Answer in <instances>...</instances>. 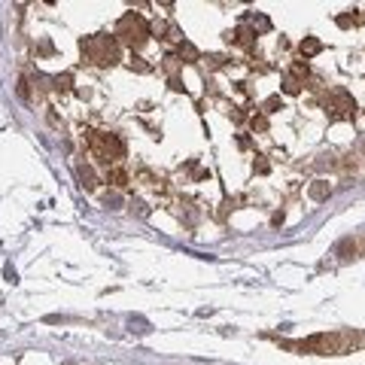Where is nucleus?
<instances>
[{
  "mask_svg": "<svg viewBox=\"0 0 365 365\" xmlns=\"http://www.w3.org/2000/svg\"><path fill=\"white\" fill-rule=\"evenodd\" d=\"M292 350H308V353H323V356H338L347 353L350 347H365V335L359 332H323L314 335L308 341H299V344H286Z\"/></svg>",
  "mask_w": 365,
  "mask_h": 365,
  "instance_id": "nucleus-1",
  "label": "nucleus"
},
{
  "mask_svg": "<svg viewBox=\"0 0 365 365\" xmlns=\"http://www.w3.org/2000/svg\"><path fill=\"white\" fill-rule=\"evenodd\" d=\"M82 55L86 61L97 67H110L119 61V46H116V37H106V34H95V37H86V40L79 43Z\"/></svg>",
  "mask_w": 365,
  "mask_h": 365,
  "instance_id": "nucleus-2",
  "label": "nucleus"
},
{
  "mask_svg": "<svg viewBox=\"0 0 365 365\" xmlns=\"http://www.w3.org/2000/svg\"><path fill=\"white\" fill-rule=\"evenodd\" d=\"M113 37H116V43L128 46V49H140V46L149 40V25H147V19H143V15L125 12L119 19L116 34H113Z\"/></svg>",
  "mask_w": 365,
  "mask_h": 365,
  "instance_id": "nucleus-3",
  "label": "nucleus"
},
{
  "mask_svg": "<svg viewBox=\"0 0 365 365\" xmlns=\"http://www.w3.org/2000/svg\"><path fill=\"white\" fill-rule=\"evenodd\" d=\"M88 147L95 152L97 162L104 165H116L122 156H125V147L116 134H104V131H88Z\"/></svg>",
  "mask_w": 365,
  "mask_h": 365,
  "instance_id": "nucleus-4",
  "label": "nucleus"
},
{
  "mask_svg": "<svg viewBox=\"0 0 365 365\" xmlns=\"http://www.w3.org/2000/svg\"><path fill=\"white\" fill-rule=\"evenodd\" d=\"M329 192H332L329 182H323V180L310 186V198H314V201H326V198H329Z\"/></svg>",
  "mask_w": 365,
  "mask_h": 365,
  "instance_id": "nucleus-5",
  "label": "nucleus"
},
{
  "mask_svg": "<svg viewBox=\"0 0 365 365\" xmlns=\"http://www.w3.org/2000/svg\"><path fill=\"white\" fill-rule=\"evenodd\" d=\"M106 182H113V186H125V174H122V171H110V174H106Z\"/></svg>",
  "mask_w": 365,
  "mask_h": 365,
  "instance_id": "nucleus-6",
  "label": "nucleus"
},
{
  "mask_svg": "<svg viewBox=\"0 0 365 365\" xmlns=\"http://www.w3.org/2000/svg\"><path fill=\"white\" fill-rule=\"evenodd\" d=\"M314 52H319V43L317 40H304L301 43V55H314Z\"/></svg>",
  "mask_w": 365,
  "mask_h": 365,
  "instance_id": "nucleus-7",
  "label": "nucleus"
},
{
  "mask_svg": "<svg viewBox=\"0 0 365 365\" xmlns=\"http://www.w3.org/2000/svg\"><path fill=\"white\" fill-rule=\"evenodd\" d=\"M286 91H289V95H295V91H299V82H295L292 79V76H289V79H286V86H283Z\"/></svg>",
  "mask_w": 365,
  "mask_h": 365,
  "instance_id": "nucleus-8",
  "label": "nucleus"
}]
</instances>
